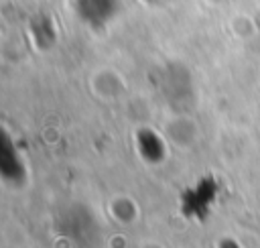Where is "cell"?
<instances>
[{"mask_svg":"<svg viewBox=\"0 0 260 248\" xmlns=\"http://www.w3.org/2000/svg\"><path fill=\"white\" fill-rule=\"evenodd\" d=\"M165 132H167V138L175 146H181V148H189L197 140V124L185 116H177L169 120L165 126Z\"/></svg>","mask_w":260,"mask_h":248,"instance_id":"1","label":"cell"},{"mask_svg":"<svg viewBox=\"0 0 260 248\" xmlns=\"http://www.w3.org/2000/svg\"><path fill=\"white\" fill-rule=\"evenodd\" d=\"M140 248H165V246H160V244H156L154 240H144V244H142Z\"/></svg>","mask_w":260,"mask_h":248,"instance_id":"2","label":"cell"}]
</instances>
